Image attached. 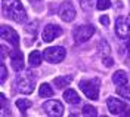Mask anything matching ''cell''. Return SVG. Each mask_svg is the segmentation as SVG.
Instances as JSON below:
<instances>
[{
    "label": "cell",
    "instance_id": "cell-1",
    "mask_svg": "<svg viewBox=\"0 0 130 117\" xmlns=\"http://www.w3.org/2000/svg\"><path fill=\"white\" fill-rule=\"evenodd\" d=\"M2 8L5 17L13 19L18 24H22L27 21V12L21 0H2Z\"/></svg>",
    "mask_w": 130,
    "mask_h": 117
},
{
    "label": "cell",
    "instance_id": "cell-2",
    "mask_svg": "<svg viewBox=\"0 0 130 117\" xmlns=\"http://www.w3.org/2000/svg\"><path fill=\"white\" fill-rule=\"evenodd\" d=\"M80 89L83 93L89 98V99H98L99 96V86H101V80L99 79H90V80H81L80 82Z\"/></svg>",
    "mask_w": 130,
    "mask_h": 117
},
{
    "label": "cell",
    "instance_id": "cell-3",
    "mask_svg": "<svg viewBox=\"0 0 130 117\" xmlns=\"http://www.w3.org/2000/svg\"><path fill=\"white\" fill-rule=\"evenodd\" d=\"M16 91L21 93H25V95H28V93H31L34 91V77L32 74L28 71V73H25V74H19L16 77Z\"/></svg>",
    "mask_w": 130,
    "mask_h": 117
},
{
    "label": "cell",
    "instance_id": "cell-4",
    "mask_svg": "<svg viewBox=\"0 0 130 117\" xmlns=\"http://www.w3.org/2000/svg\"><path fill=\"white\" fill-rule=\"evenodd\" d=\"M67 52L62 46H53V48H47L43 52V56L47 62H52V64H56V62H61L62 59L65 58Z\"/></svg>",
    "mask_w": 130,
    "mask_h": 117
},
{
    "label": "cell",
    "instance_id": "cell-5",
    "mask_svg": "<svg viewBox=\"0 0 130 117\" xmlns=\"http://www.w3.org/2000/svg\"><path fill=\"white\" fill-rule=\"evenodd\" d=\"M115 34L118 39L130 37V18L121 15L115 19Z\"/></svg>",
    "mask_w": 130,
    "mask_h": 117
},
{
    "label": "cell",
    "instance_id": "cell-6",
    "mask_svg": "<svg viewBox=\"0 0 130 117\" xmlns=\"http://www.w3.org/2000/svg\"><path fill=\"white\" fill-rule=\"evenodd\" d=\"M95 34V27L93 25H80L74 30V40L75 43H84Z\"/></svg>",
    "mask_w": 130,
    "mask_h": 117
},
{
    "label": "cell",
    "instance_id": "cell-7",
    "mask_svg": "<svg viewBox=\"0 0 130 117\" xmlns=\"http://www.w3.org/2000/svg\"><path fill=\"white\" fill-rule=\"evenodd\" d=\"M43 110L47 116L52 117H59L64 114V105L56 99H49L43 104Z\"/></svg>",
    "mask_w": 130,
    "mask_h": 117
},
{
    "label": "cell",
    "instance_id": "cell-8",
    "mask_svg": "<svg viewBox=\"0 0 130 117\" xmlns=\"http://www.w3.org/2000/svg\"><path fill=\"white\" fill-rule=\"evenodd\" d=\"M0 36L5 42H9V45H12L13 48L19 46V36L13 28H10L8 25H2L0 27Z\"/></svg>",
    "mask_w": 130,
    "mask_h": 117
},
{
    "label": "cell",
    "instance_id": "cell-9",
    "mask_svg": "<svg viewBox=\"0 0 130 117\" xmlns=\"http://www.w3.org/2000/svg\"><path fill=\"white\" fill-rule=\"evenodd\" d=\"M106 105H108L109 113L114 116H120L123 113H126V110H127V104L121 99H117V98H108Z\"/></svg>",
    "mask_w": 130,
    "mask_h": 117
},
{
    "label": "cell",
    "instance_id": "cell-10",
    "mask_svg": "<svg viewBox=\"0 0 130 117\" xmlns=\"http://www.w3.org/2000/svg\"><path fill=\"white\" fill-rule=\"evenodd\" d=\"M62 34V28L59 27V25H55V24H49L46 25L44 28H43V34H41V37H43V42H53L56 37H59Z\"/></svg>",
    "mask_w": 130,
    "mask_h": 117
},
{
    "label": "cell",
    "instance_id": "cell-11",
    "mask_svg": "<svg viewBox=\"0 0 130 117\" xmlns=\"http://www.w3.org/2000/svg\"><path fill=\"white\" fill-rule=\"evenodd\" d=\"M58 13H59V17H61L62 21H65V22H71L74 18H75V9H74V6L70 3V2H65V3H62V5L59 6Z\"/></svg>",
    "mask_w": 130,
    "mask_h": 117
},
{
    "label": "cell",
    "instance_id": "cell-12",
    "mask_svg": "<svg viewBox=\"0 0 130 117\" xmlns=\"http://www.w3.org/2000/svg\"><path fill=\"white\" fill-rule=\"evenodd\" d=\"M10 62H12V68L18 73L24 68V55L19 49H15L10 52Z\"/></svg>",
    "mask_w": 130,
    "mask_h": 117
},
{
    "label": "cell",
    "instance_id": "cell-13",
    "mask_svg": "<svg viewBox=\"0 0 130 117\" xmlns=\"http://www.w3.org/2000/svg\"><path fill=\"white\" fill-rule=\"evenodd\" d=\"M112 82L117 84V86H124V84H127V82H129L127 73H126V71H123V70L115 71V73L112 74Z\"/></svg>",
    "mask_w": 130,
    "mask_h": 117
},
{
    "label": "cell",
    "instance_id": "cell-14",
    "mask_svg": "<svg viewBox=\"0 0 130 117\" xmlns=\"http://www.w3.org/2000/svg\"><path fill=\"white\" fill-rule=\"evenodd\" d=\"M43 53L39 52V50H32L31 53H30V56H28V62H30V65L31 67H39L41 64V61H43Z\"/></svg>",
    "mask_w": 130,
    "mask_h": 117
},
{
    "label": "cell",
    "instance_id": "cell-15",
    "mask_svg": "<svg viewBox=\"0 0 130 117\" xmlns=\"http://www.w3.org/2000/svg\"><path fill=\"white\" fill-rule=\"evenodd\" d=\"M71 82H73V77L71 76H59V77H55L53 79V84L56 86L58 89H64L65 86H68Z\"/></svg>",
    "mask_w": 130,
    "mask_h": 117
},
{
    "label": "cell",
    "instance_id": "cell-16",
    "mask_svg": "<svg viewBox=\"0 0 130 117\" xmlns=\"http://www.w3.org/2000/svg\"><path fill=\"white\" fill-rule=\"evenodd\" d=\"M64 99L68 104H78L80 102V96H78V93L75 92L74 89H68V91L64 92Z\"/></svg>",
    "mask_w": 130,
    "mask_h": 117
},
{
    "label": "cell",
    "instance_id": "cell-17",
    "mask_svg": "<svg viewBox=\"0 0 130 117\" xmlns=\"http://www.w3.org/2000/svg\"><path fill=\"white\" fill-rule=\"evenodd\" d=\"M39 95L41 98H52L53 96V89L49 83H43L40 84V89H39Z\"/></svg>",
    "mask_w": 130,
    "mask_h": 117
},
{
    "label": "cell",
    "instance_id": "cell-18",
    "mask_svg": "<svg viewBox=\"0 0 130 117\" xmlns=\"http://www.w3.org/2000/svg\"><path fill=\"white\" fill-rule=\"evenodd\" d=\"M31 105H32V102L30 99H24V98H21V99L16 101V107L21 110V111H27Z\"/></svg>",
    "mask_w": 130,
    "mask_h": 117
},
{
    "label": "cell",
    "instance_id": "cell-19",
    "mask_svg": "<svg viewBox=\"0 0 130 117\" xmlns=\"http://www.w3.org/2000/svg\"><path fill=\"white\" fill-rule=\"evenodd\" d=\"M117 93L126 99H130V86H120L117 89Z\"/></svg>",
    "mask_w": 130,
    "mask_h": 117
},
{
    "label": "cell",
    "instance_id": "cell-20",
    "mask_svg": "<svg viewBox=\"0 0 130 117\" xmlns=\"http://www.w3.org/2000/svg\"><path fill=\"white\" fill-rule=\"evenodd\" d=\"M108 8H111V0H96V9L105 10Z\"/></svg>",
    "mask_w": 130,
    "mask_h": 117
},
{
    "label": "cell",
    "instance_id": "cell-21",
    "mask_svg": "<svg viewBox=\"0 0 130 117\" xmlns=\"http://www.w3.org/2000/svg\"><path fill=\"white\" fill-rule=\"evenodd\" d=\"M83 114L84 116H98V111L95 107H92V105H84L83 107Z\"/></svg>",
    "mask_w": 130,
    "mask_h": 117
},
{
    "label": "cell",
    "instance_id": "cell-22",
    "mask_svg": "<svg viewBox=\"0 0 130 117\" xmlns=\"http://www.w3.org/2000/svg\"><path fill=\"white\" fill-rule=\"evenodd\" d=\"M0 73H2V76H0V83H5V80H6V77H8V70H6V67H5L3 62L0 64Z\"/></svg>",
    "mask_w": 130,
    "mask_h": 117
},
{
    "label": "cell",
    "instance_id": "cell-23",
    "mask_svg": "<svg viewBox=\"0 0 130 117\" xmlns=\"http://www.w3.org/2000/svg\"><path fill=\"white\" fill-rule=\"evenodd\" d=\"M80 5L84 10H90L92 9V0H80Z\"/></svg>",
    "mask_w": 130,
    "mask_h": 117
},
{
    "label": "cell",
    "instance_id": "cell-24",
    "mask_svg": "<svg viewBox=\"0 0 130 117\" xmlns=\"http://www.w3.org/2000/svg\"><path fill=\"white\" fill-rule=\"evenodd\" d=\"M0 98H2V107H3V116H6L8 114V111H6L8 110V101H6V96L3 93L0 95Z\"/></svg>",
    "mask_w": 130,
    "mask_h": 117
},
{
    "label": "cell",
    "instance_id": "cell-25",
    "mask_svg": "<svg viewBox=\"0 0 130 117\" xmlns=\"http://www.w3.org/2000/svg\"><path fill=\"white\" fill-rule=\"evenodd\" d=\"M99 22L102 25H109V18L106 17V15H102V17L99 18Z\"/></svg>",
    "mask_w": 130,
    "mask_h": 117
},
{
    "label": "cell",
    "instance_id": "cell-26",
    "mask_svg": "<svg viewBox=\"0 0 130 117\" xmlns=\"http://www.w3.org/2000/svg\"><path fill=\"white\" fill-rule=\"evenodd\" d=\"M104 64H105L106 67H112V64H114L112 58H104Z\"/></svg>",
    "mask_w": 130,
    "mask_h": 117
},
{
    "label": "cell",
    "instance_id": "cell-27",
    "mask_svg": "<svg viewBox=\"0 0 130 117\" xmlns=\"http://www.w3.org/2000/svg\"><path fill=\"white\" fill-rule=\"evenodd\" d=\"M0 50H2V61H3V59H5V56L8 55V49H6V46H3V45H2Z\"/></svg>",
    "mask_w": 130,
    "mask_h": 117
},
{
    "label": "cell",
    "instance_id": "cell-28",
    "mask_svg": "<svg viewBox=\"0 0 130 117\" xmlns=\"http://www.w3.org/2000/svg\"><path fill=\"white\" fill-rule=\"evenodd\" d=\"M126 49H127V53H129V56H130V39L127 40V43H126Z\"/></svg>",
    "mask_w": 130,
    "mask_h": 117
},
{
    "label": "cell",
    "instance_id": "cell-29",
    "mask_svg": "<svg viewBox=\"0 0 130 117\" xmlns=\"http://www.w3.org/2000/svg\"><path fill=\"white\" fill-rule=\"evenodd\" d=\"M126 114H127V116H130V111H126Z\"/></svg>",
    "mask_w": 130,
    "mask_h": 117
},
{
    "label": "cell",
    "instance_id": "cell-30",
    "mask_svg": "<svg viewBox=\"0 0 130 117\" xmlns=\"http://www.w3.org/2000/svg\"><path fill=\"white\" fill-rule=\"evenodd\" d=\"M31 2H37V0H31Z\"/></svg>",
    "mask_w": 130,
    "mask_h": 117
}]
</instances>
